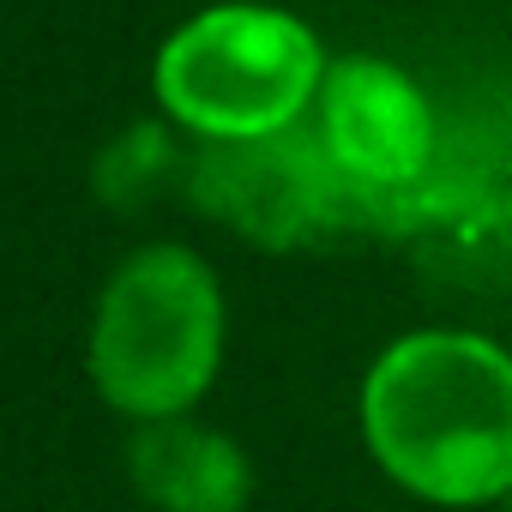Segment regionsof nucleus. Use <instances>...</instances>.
Segmentation results:
<instances>
[{
  "label": "nucleus",
  "instance_id": "obj_1",
  "mask_svg": "<svg viewBox=\"0 0 512 512\" xmlns=\"http://www.w3.org/2000/svg\"><path fill=\"white\" fill-rule=\"evenodd\" d=\"M362 428L386 476L422 500H512V356L488 338H398L362 386Z\"/></svg>",
  "mask_w": 512,
  "mask_h": 512
},
{
  "label": "nucleus",
  "instance_id": "obj_2",
  "mask_svg": "<svg viewBox=\"0 0 512 512\" xmlns=\"http://www.w3.org/2000/svg\"><path fill=\"white\" fill-rule=\"evenodd\" d=\"M217 350L223 296L187 247H145L109 278L91 332V374L115 410L139 422L181 416L211 386Z\"/></svg>",
  "mask_w": 512,
  "mask_h": 512
},
{
  "label": "nucleus",
  "instance_id": "obj_3",
  "mask_svg": "<svg viewBox=\"0 0 512 512\" xmlns=\"http://www.w3.org/2000/svg\"><path fill=\"white\" fill-rule=\"evenodd\" d=\"M320 85V49L302 19L272 7H211L157 55V97L205 139H266L296 127Z\"/></svg>",
  "mask_w": 512,
  "mask_h": 512
},
{
  "label": "nucleus",
  "instance_id": "obj_4",
  "mask_svg": "<svg viewBox=\"0 0 512 512\" xmlns=\"http://www.w3.org/2000/svg\"><path fill=\"white\" fill-rule=\"evenodd\" d=\"M338 163L320 133H266V139H211L193 163V193L241 235L290 247L314 235L338 205Z\"/></svg>",
  "mask_w": 512,
  "mask_h": 512
},
{
  "label": "nucleus",
  "instance_id": "obj_5",
  "mask_svg": "<svg viewBox=\"0 0 512 512\" xmlns=\"http://www.w3.org/2000/svg\"><path fill=\"white\" fill-rule=\"evenodd\" d=\"M320 139L344 181L404 187L428 169L434 115L422 91L386 61H344L320 85Z\"/></svg>",
  "mask_w": 512,
  "mask_h": 512
},
{
  "label": "nucleus",
  "instance_id": "obj_6",
  "mask_svg": "<svg viewBox=\"0 0 512 512\" xmlns=\"http://www.w3.org/2000/svg\"><path fill=\"white\" fill-rule=\"evenodd\" d=\"M127 470L163 512H241L247 500V458L223 434L193 428L181 416L151 422L133 440Z\"/></svg>",
  "mask_w": 512,
  "mask_h": 512
},
{
  "label": "nucleus",
  "instance_id": "obj_7",
  "mask_svg": "<svg viewBox=\"0 0 512 512\" xmlns=\"http://www.w3.org/2000/svg\"><path fill=\"white\" fill-rule=\"evenodd\" d=\"M506 512H512V500H506Z\"/></svg>",
  "mask_w": 512,
  "mask_h": 512
}]
</instances>
